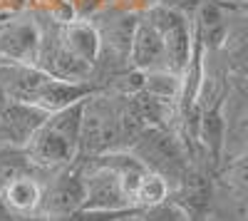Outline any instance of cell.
Wrapping results in <instances>:
<instances>
[{"label": "cell", "mask_w": 248, "mask_h": 221, "mask_svg": "<svg viewBox=\"0 0 248 221\" xmlns=\"http://www.w3.org/2000/svg\"><path fill=\"white\" fill-rule=\"evenodd\" d=\"M124 149L122 137V95L109 90L92 92L82 105L79 154L82 159Z\"/></svg>", "instance_id": "obj_1"}, {"label": "cell", "mask_w": 248, "mask_h": 221, "mask_svg": "<svg viewBox=\"0 0 248 221\" xmlns=\"http://www.w3.org/2000/svg\"><path fill=\"white\" fill-rule=\"evenodd\" d=\"M127 152H132L147 172L161 174L171 189L181 182V176L191 164L189 147L169 127H144Z\"/></svg>", "instance_id": "obj_2"}, {"label": "cell", "mask_w": 248, "mask_h": 221, "mask_svg": "<svg viewBox=\"0 0 248 221\" xmlns=\"http://www.w3.org/2000/svg\"><path fill=\"white\" fill-rule=\"evenodd\" d=\"M79 159L82 167V187H85V199L82 209H97V211H132L129 196L122 187L119 172L105 162L102 157Z\"/></svg>", "instance_id": "obj_3"}, {"label": "cell", "mask_w": 248, "mask_h": 221, "mask_svg": "<svg viewBox=\"0 0 248 221\" xmlns=\"http://www.w3.org/2000/svg\"><path fill=\"white\" fill-rule=\"evenodd\" d=\"M92 23L99 32V60L97 65H109L114 67V75L124 67H129V47H132V37L139 15L132 10H119V8H107L94 13Z\"/></svg>", "instance_id": "obj_4"}, {"label": "cell", "mask_w": 248, "mask_h": 221, "mask_svg": "<svg viewBox=\"0 0 248 221\" xmlns=\"http://www.w3.org/2000/svg\"><path fill=\"white\" fill-rule=\"evenodd\" d=\"M82 199H85L82 167H79V159H75L72 164L62 167L43 179V202H40L37 216L45 221L70 216L77 209H82Z\"/></svg>", "instance_id": "obj_5"}, {"label": "cell", "mask_w": 248, "mask_h": 221, "mask_svg": "<svg viewBox=\"0 0 248 221\" xmlns=\"http://www.w3.org/2000/svg\"><path fill=\"white\" fill-rule=\"evenodd\" d=\"M25 154L32 162V167L43 176H47V174H52L62 167L72 164L79 154V149H77L75 139H70L65 132H60L57 127H52L45 119V125L40 127L32 134V139L25 144Z\"/></svg>", "instance_id": "obj_6"}, {"label": "cell", "mask_w": 248, "mask_h": 221, "mask_svg": "<svg viewBox=\"0 0 248 221\" xmlns=\"http://www.w3.org/2000/svg\"><path fill=\"white\" fill-rule=\"evenodd\" d=\"M47 112L30 102H10L0 110V144L23 147L32 139V134L45 125Z\"/></svg>", "instance_id": "obj_7"}, {"label": "cell", "mask_w": 248, "mask_h": 221, "mask_svg": "<svg viewBox=\"0 0 248 221\" xmlns=\"http://www.w3.org/2000/svg\"><path fill=\"white\" fill-rule=\"evenodd\" d=\"M47 72L30 63H15V60L0 57V87L13 102H30L35 105L40 90L47 82Z\"/></svg>", "instance_id": "obj_8"}, {"label": "cell", "mask_w": 248, "mask_h": 221, "mask_svg": "<svg viewBox=\"0 0 248 221\" xmlns=\"http://www.w3.org/2000/svg\"><path fill=\"white\" fill-rule=\"evenodd\" d=\"M37 47H40V25L35 20L20 17L0 25V57L3 60L35 65Z\"/></svg>", "instance_id": "obj_9"}, {"label": "cell", "mask_w": 248, "mask_h": 221, "mask_svg": "<svg viewBox=\"0 0 248 221\" xmlns=\"http://www.w3.org/2000/svg\"><path fill=\"white\" fill-rule=\"evenodd\" d=\"M194 37L203 50H221L229 32V10L221 0H203L199 10L191 15Z\"/></svg>", "instance_id": "obj_10"}, {"label": "cell", "mask_w": 248, "mask_h": 221, "mask_svg": "<svg viewBox=\"0 0 248 221\" xmlns=\"http://www.w3.org/2000/svg\"><path fill=\"white\" fill-rule=\"evenodd\" d=\"M5 209L17 219H32L40 211L43 202V176L40 174H20L0 189Z\"/></svg>", "instance_id": "obj_11"}, {"label": "cell", "mask_w": 248, "mask_h": 221, "mask_svg": "<svg viewBox=\"0 0 248 221\" xmlns=\"http://www.w3.org/2000/svg\"><path fill=\"white\" fill-rule=\"evenodd\" d=\"M129 67L149 72L164 67V43L161 35L139 15L134 37H132V47H129Z\"/></svg>", "instance_id": "obj_12"}, {"label": "cell", "mask_w": 248, "mask_h": 221, "mask_svg": "<svg viewBox=\"0 0 248 221\" xmlns=\"http://www.w3.org/2000/svg\"><path fill=\"white\" fill-rule=\"evenodd\" d=\"M60 37L75 57L85 60L92 67L97 65V60H99V32H97V28L90 17H77L75 15L67 23H60Z\"/></svg>", "instance_id": "obj_13"}, {"label": "cell", "mask_w": 248, "mask_h": 221, "mask_svg": "<svg viewBox=\"0 0 248 221\" xmlns=\"http://www.w3.org/2000/svg\"><path fill=\"white\" fill-rule=\"evenodd\" d=\"M99 87L94 82H72V79H57V77H47V82L40 90L37 97V107H43L47 114L65 110L75 102H82L85 97H90L92 92H97Z\"/></svg>", "instance_id": "obj_14"}, {"label": "cell", "mask_w": 248, "mask_h": 221, "mask_svg": "<svg viewBox=\"0 0 248 221\" xmlns=\"http://www.w3.org/2000/svg\"><path fill=\"white\" fill-rule=\"evenodd\" d=\"M141 90L161 99V102H169V105H179V97H181V75L171 72V70H149L144 72V85Z\"/></svg>", "instance_id": "obj_15"}, {"label": "cell", "mask_w": 248, "mask_h": 221, "mask_svg": "<svg viewBox=\"0 0 248 221\" xmlns=\"http://www.w3.org/2000/svg\"><path fill=\"white\" fill-rule=\"evenodd\" d=\"M218 179L223 187H229L231 191L248 199V147L233 157L223 159V164L218 167Z\"/></svg>", "instance_id": "obj_16"}, {"label": "cell", "mask_w": 248, "mask_h": 221, "mask_svg": "<svg viewBox=\"0 0 248 221\" xmlns=\"http://www.w3.org/2000/svg\"><path fill=\"white\" fill-rule=\"evenodd\" d=\"M169 196H171V187L167 179L154 172H144L134 194V209H149V206L164 204Z\"/></svg>", "instance_id": "obj_17"}, {"label": "cell", "mask_w": 248, "mask_h": 221, "mask_svg": "<svg viewBox=\"0 0 248 221\" xmlns=\"http://www.w3.org/2000/svg\"><path fill=\"white\" fill-rule=\"evenodd\" d=\"M129 221H189L186 211L174 204L171 199H167L164 204H156V206H149V209H137Z\"/></svg>", "instance_id": "obj_18"}, {"label": "cell", "mask_w": 248, "mask_h": 221, "mask_svg": "<svg viewBox=\"0 0 248 221\" xmlns=\"http://www.w3.org/2000/svg\"><path fill=\"white\" fill-rule=\"evenodd\" d=\"M161 5H167V8H174V10H179L181 15H186V17H191L196 10H199V5L203 3V0H159Z\"/></svg>", "instance_id": "obj_19"}, {"label": "cell", "mask_w": 248, "mask_h": 221, "mask_svg": "<svg viewBox=\"0 0 248 221\" xmlns=\"http://www.w3.org/2000/svg\"><path fill=\"white\" fill-rule=\"evenodd\" d=\"M13 219H15V216H13V214H10V211L5 209L3 199H0V221H13Z\"/></svg>", "instance_id": "obj_20"}, {"label": "cell", "mask_w": 248, "mask_h": 221, "mask_svg": "<svg viewBox=\"0 0 248 221\" xmlns=\"http://www.w3.org/2000/svg\"><path fill=\"white\" fill-rule=\"evenodd\" d=\"M117 221H129V216H127V219H117Z\"/></svg>", "instance_id": "obj_21"}]
</instances>
